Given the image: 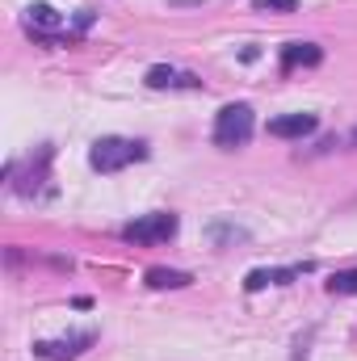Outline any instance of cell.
<instances>
[{"label":"cell","mask_w":357,"mask_h":361,"mask_svg":"<svg viewBox=\"0 0 357 361\" xmlns=\"http://www.w3.org/2000/svg\"><path fill=\"white\" fill-rule=\"evenodd\" d=\"M303 269H311V265H294V269H253L244 277V290H265V286H286L290 277H298Z\"/></svg>","instance_id":"obj_9"},{"label":"cell","mask_w":357,"mask_h":361,"mask_svg":"<svg viewBox=\"0 0 357 361\" xmlns=\"http://www.w3.org/2000/svg\"><path fill=\"white\" fill-rule=\"evenodd\" d=\"M139 160H147V143H139V139H118V135L97 139L92 152H89V164L97 173H118V169L139 164Z\"/></svg>","instance_id":"obj_1"},{"label":"cell","mask_w":357,"mask_h":361,"mask_svg":"<svg viewBox=\"0 0 357 361\" xmlns=\"http://www.w3.org/2000/svg\"><path fill=\"white\" fill-rule=\"evenodd\" d=\"M147 85L152 89H202V80L193 72H177V68H164V63H156L147 72Z\"/></svg>","instance_id":"obj_7"},{"label":"cell","mask_w":357,"mask_h":361,"mask_svg":"<svg viewBox=\"0 0 357 361\" xmlns=\"http://www.w3.org/2000/svg\"><path fill=\"white\" fill-rule=\"evenodd\" d=\"M324 59V51L315 42H286L282 47V72H294V68H315Z\"/></svg>","instance_id":"obj_6"},{"label":"cell","mask_w":357,"mask_h":361,"mask_svg":"<svg viewBox=\"0 0 357 361\" xmlns=\"http://www.w3.org/2000/svg\"><path fill=\"white\" fill-rule=\"evenodd\" d=\"M328 290H332V294H357V269L332 273V281H328Z\"/></svg>","instance_id":"obj_11"},{"label":"cell","mask_w":357,"mask_h":361,"mask_svg":"<svg viewBox=\"0 0 357 361\" xmlns=\"http://www.w3.org/2000/svg\"><path fill=\"white\" fill-rule=\"evenodd\" d=\"M25 25H30V34H34V30H38V34H55V30H63L68 21H63L51 4H30V8H25Z\"/></svg>","instance_id":"obj_8"},{"label":"cell","mask_w":357,"mask_h":361,"mask_svg":"<svg viewBox=\"0 0 357 361\" xmlns=\"http://www.w3.org/2000/svg\"><path fill=\"white\" fill-rule=\"evenodd\" d=\"M89 345H92V332H80V336H68V341H38L34 353L47 361H72V357H80Z\"/></svg>","instance_id":"obj_4"},{"label":"cell","mask_w":357,"mask_h":361,"mask_svg":"<svg viewBox=\"0 0 357 361\" xmlns=\"http://www.w3.org/2000/svg\"><path fill=\"white\" fill-rule=\"evenodd\" d=\"M173 235H177V214H164V210L160 214H143V219L122 227V240H131V244H164Z\"/></svg>","instance_id":"obj_3"},{"label":"cell","mask_w":357,"mask_h":361,"mask_svg":"<svg viewBox=\"0 0 357 361\" xmlns=\"http://www.w3.org/2000/svg\"><path fill=\"white\" fill-rule=\"evenodd\" d=\"M315 126H320L315 114H282V118L269 122V135H273V139H303V135H311Z\"/></svg>","instance_id":"obj_5"},{"label":"cell","mask_w":357,"mask_h":361,"mask_svg":"<svg viewBox=\"0 0 357 361\" xmlns=\"http://www.w3.org/2000/svg\"><path fill=\"white\" fill-rule=\"evenodd\" d=\"M193 277L181 269H147V286L152 290H181V286H189Z\"/></svg>","instance_id":"obj_10"},{"label":"cell","mask_w":357,"mask_h":361,"mask_svg":"<svg viewBox=\"0 0 357 361\" xmlns=\"http://www.w3.org/2000/svg\"><path fill=\"white\" fill-rule=\"evenodd\" d=\"M253 139V105H223L214 118V143L219 147H244Z\"/></svg>","instance_id":"obj_2"},{"label":"cell","mask_w":357,"mask_h":361,"mask_svg":"<svg viewBox=\"0 0 357 361\" xmlns=\"http://www.w3.org/2000/svg\"><path fill=\"white\" fill-rule=\"evenodd\" d=\"M353 143H357V130H353Z\"/></svg>","instance_id":"obj_13"},{"label":"cell","mask_w":357,"mask_h":361,"mask_svg":"<svg viewBox=\"0 0 357 361\" xmlns=\"http://www.w3.org/2000/svg\"><path fill=\"white\" fill-rule=\"evenodd\" d=\"M253 8L257 13H294L298 0H253Z\"/></svg>","instance_id":"obj_12"}]
</instances>
